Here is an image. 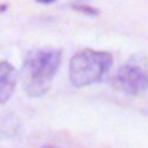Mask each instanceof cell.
<instances>
[{
    "label": "cell",
    "instance_id": "1",
    "mask_svg": "<svg viewBox=\"0 0 148 148\" xmlns=\"http://www.w3.org/2000/svg\"><path fill=\"white\" fill-rule=\"evenodd\" d=\"M58 49H37L27 53L21 68L23 88L29 96L39 97L47 92L60 65Z\"/></svg>",
    "mask_w": 148,
    "mask_h": 148
},
{
    "label": "cell",
    "instance_id": "2",
    "mask_svg": "<svg viewBox=\"0 0 148 148\" xmlns=\"http://www.w3.org/2000/svg\"><path fill=\"white\" fill-rule=\"evenodd\" d=\"M113 65V56L107 51L92 49L75 53L69 64V78L73 87L82 88L100 82Z\"/></svg>",
    "mask_w": 148,
    "mask_h": 148
},
{
    "label": "cell",
    "instance_id": "3",
    "mask_svg": "<svg viewBox=\"0 0 148 148\" xmlns=\"http://www.w3.org/2000/svg\"><path fill=\"white\" fill-rule=\"evenodd\" d=\"M114 84L128 95L136 96L145 92L148 89V64L138 57L132 58L117 70Z\"/></svg>",
    "mask_w": 148,
    "mask_h": 148
},
{
    "label": "cell",
    "instance_id": "4",
    "mask_svg": "<svg viewBox=\"0 0 148 148\" xmlns=\"http://www.w3.org/2000/svg\"><path fill=\"white\" fill-rule=\"evenodd\" d=\"M18 81V72L14 66H12L8 62L0 63V101L6 103L10 97L13 95L16 84Z\"/></svg>",
    "mask_w": 148,
    "mask_h": 148
},
{
    "label": "cell",
    "instance_id": "5",
    "mask_svg": "<svg viewBox=\"0 0 148 148\" xmlns=\"http://www.w3.org/2000/svg\"><path fill=\"white\" fill-rule=\"evenodd\" d=\"M72 8L81 12V13H83L85 16H90V17H96L100 13V11L97 8H94L92 6H88V5H72Z\"/></svg>",
    "mask_w": 148,
    "mask_h": 148
},
{
    "label": "cell",
    "instance_id": "6",
    "mask_svg": "<svg viewBox=\"0 0 148 148\" xmlns=\"http://www.w3.org/2000/svg\"><path fill=\"white\" fill-rule=\"evenodd\" d=\"M37 3H40V4H44V5H50V4H53L57 0H36Z\"/></svg>",
    "mask_w": 148,
    "mask_h": 148
},
{
    "label": "cell",
    "instance_id": "7",
    "mask_svg": "<svg viewBox=\"0 0 148 148\" xmlns=\"http://www.w3.org/2000/svg\"><path fill=\"white\" fill-rule=\"evenodd\" d=\"M6 10V5H1V12Z\"/></svg>",
    "mask_w": 148,
    "mask_h": 148
},
{
    "label": "cell",
    "instance_id": "8",
    "mask_svg": "<svg viewBox=\"0 0 148 148\" xmlns=\"http://www.w3.org/2000/svg\"><path fill=\"white\" fill-rule=\"evenodd\" d=\"M43 148H57V147H52V146H46V147H43Z\"/></svg>",
    "mask_w": 148,
    "mask_h": 148
}]
</instances>
